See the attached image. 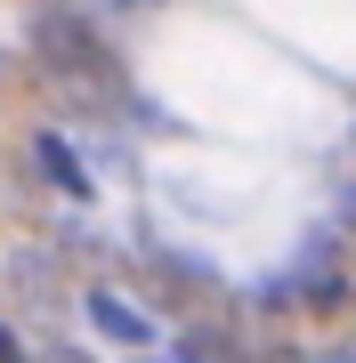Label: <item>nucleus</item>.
<instances>
[{
  "label": "nucleus",
  "instance_id": "nucleus-4",
  "mask_svg": "<svg viewBox=\"0 0 356 363\" xmlns=\"http://www.w3.org/2000/svg\"><path fill=\"white\" fill-rule=\"evenodd\" d=\"M300 298H308V307H316V315H340L348 298H356V283H348L340 267H308V283H300Z\"/></svg>",
  "mask_w": 356,
  "mask_h": 363
},
{
  "label": "nucleus",
  "instance_id": "nucleus-2",
  "mask_svg": "<svg viewBox=\"0 0 356 363\" xmlns=\"http://www.w3.org/2000/svg\"><path fill=\"white\" fill-rule=\"evenodd\" d=\"M81 315H90V331H97V339H114V347H154V315L130 307V298L106 291V283L81 291Z\"/></svg>",
  "mask_w": 356,
  "mask_h": 363
},
{
  "label": "nucleus",
  "instance_id": "nucleus-1",
  "mask_svg": "<svg viewBox=\"0 0 356 363\" xmlns=\"http://www.w3.org/2000/svg\"><path fill=\"white\" fill-rule=\"evenodd\" d=\"M33 65L57 81L73 105H90V113H106V105L130 97V73H122V57H114V40L90 25L81 9H41L33 16Z\"/></svg>",
  "mask_w": 356,
  "mask_h": 363
},
{
  "label": "nucleus",
  "instance_id": "nucleus-3",
  "mask_svg": "<svg viewBox=\"0 0 356 363\" xmlns=\"http://www.w3.org/2000/svg\"><path fill=\"white\" fill-rule=\"evenodd\" d=\"M33 169H41L65 202H90V169H81V154H73L57 130H33Z\"/></svg>",
  "mask_w": 356,
  "mask_h": 363
},
{
  "label": "nucleus",
  "instance_id": "nucleus-5",
  "mask_svg": "<svg viewBox=\"0 0 356 363\" xmlns=\"http://www.w3.org/2000/svg\"><path fill=\"white\" fill-rule=\"evenodd\" d=\"M0 363H33V355H25V339H16L9 323H0Z\"/></svg>",
  "mask_w": 356,
  "mask_h": 363
}]
</instances>
